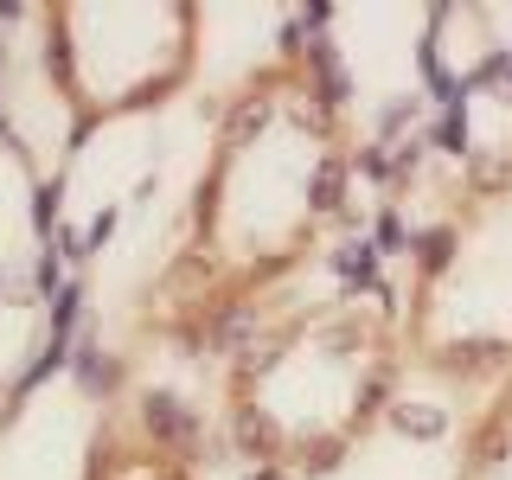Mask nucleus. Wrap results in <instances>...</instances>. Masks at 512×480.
Masks as SVG:
<instances>
[{
	"label": "nucleus",
	"mask_w": 512,
	"mask_h": 480,
	"mask_svg": "<svg viewBox=\"0 0 512 480\" xmlns=\"http://www.w3.org/2000/svg\"><path fill=\"white\" fill-rule=\"evenodd\" d=\"M404 372V301L359 269L320 301H295L231 359V442L256 468L327 474L391 410Z\"/></svg>",
	"instance_id": "2"
},
{
	"label": "nucleus",
	"mask_w": 512,
	"mask_h": 480,
	"mask_svg": "<svg viewBox=\"0 0 512 480\" xmlns=\"http://www.w3.org/2000/svg\"><path fill=\"white\" fill-rule=\"evenodd\" d=\"M45 71L58 77L77 135L116 116H141L180 96L199 71V7L141 0V7H45Z\"/></svg>",
	"instance_id": "4"
},
{
	"label": "nucleus",
	"mask_w": 512,
	"mask_h": 480,
	"mask_svg": "<svg viewBox=\"0 0 512 480\" xmlns=\"http://www.w3.org/2000/svg\"><path fill=\"white\" fill-rule=\"evenodd\" d=\"M250 480H295V474H282V468H256Z\"/></svg>",
	"instance_id": "6"
},
{
	"label": "nucleus",
	"mask_w": 512,
	"mask_h": 480,
	"mask_svg": "<svg viewBox=\"0 0 512 480\" xmlns=\"http://www.w3.org/2000/svg\"><path fill=\"white\" fill-rule=\"evenodd\" d=\"M346 199L352 122L340 77L320 58L282 52L224 96L167 308L186 327L244 314L340 231Z\"/></svg>",
	"instance_id": "1"
},
{
	"label": "nucleus",
	"mask_w": 512,
	"mask_h": 480,
	"mask_svg": "<svg viewBox=\"0 0 512 480\" xmlns=\"http://www.w3.org/2000/svg\"><path fill=\"white\" fill-rule=\"evenodd\" d=\"M455 480H512V378L500 391H487V404L474 410L468 436H461Z\"/></svg>",
	"instance_id": "5"
},
{
	"label": "nucleus",
	"mask_w": 512,
	"mask_h": 480,
	"mask_svg": "<svg viewBox=\"0 0 512 480\" xmlns=\"http://www.w3.org/2000/svg\"><path fill=\"white\" fill-rule=\"evenodd\" d=\"M404 365L480 391L512 378V160L474 173L416 250Z\"/></svg>",
	"instance_id": "3"
}]
</instances>
